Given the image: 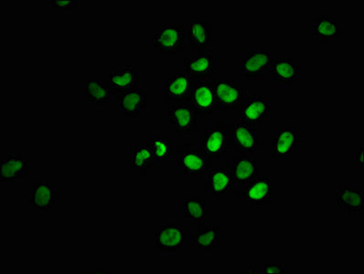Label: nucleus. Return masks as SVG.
I'll list each match as a JSON object with an SVG mask.
<instances>
[{"label": "nucleus", "mask_w": 364, "mask_h": 274, "mask_svg": "<svg viewBox=\"0 0 364 274\" xmlns=\"http://www.w3.org/2000/svg\"><path fill=\"white\" fill-rule=\"evenodd\" d=\"M187 238L183 228L180 226H165L155 235L154 247L156 250L174 253L183 248Z\"/></svg>", "instance_id": "obj_14"}, {"label": "nucleus", "mask_w": 364, "mask_h": 274, "mask_svg": "<svg viewBox=\"0 0 364 274\" xmlns=\"http://www.w3.org/2000/svg\"><path fill=\"white\" fill-rule=\"evenodd\" d=\"M117 101V109L122 111L124 116L137 117L146 109L148 97L146 92L137 86L136 88L118 94Z\"/></svg>", "instance_id": "obj_15"}, {"label": "nucleus", "mask_w": 364, "mask_h": 274, "mask_svg": "<svg viewBox=\"0 0 364 274\" xmlns=\"http://www.w3.org/2000/svg\"><path fill=\"white\" fill-rule=\"evenodd\" d=\"M226 133H228V146L234 148L238 154L247 155L257 154L259 148L260 140L258 138L255 126L238 124L228 127Z\"/></svg>", "instance_id": "obj_2"}, {"label": "nucleus", "mask_w": 364, "mask_h": 274, "mask_svg": "<svg viewBox=\"0 0 364 274\" xmlns=\"http://www.w3.org/2000/svg\"><path fill=\"white\" fill-rule=\"evenodd\" d=\"M314 33L316 37L323 41H328L332 38L340 37V23L332 21L328 15L316 16Z\"/></svg>", "instance_id": "obj_26"}, {"label": "nucleus", "mask_w": 364, "mask_h": 274, "mask_svg": "<svg viewBox=\"0 0 364 274\" xmlns=\"http://www.w3.org/2000/svg\"><path fill=\"white\" fill-rule=\"evenodd\" d=\"M271 114V104L261 95H248L241 108V124L249 126H259Z\"/></svg>", "instance_id": "obj_10"}, {"label": "nucleus", "mask_w": 364, "mask_h": 274, "mask_svg": "<svg viewBox=\"0 0 364 274\" xmlns=\"http://www.w3.org/2000/svg\"><path fill=\"white\" fill-rule=\"evenodd\" d=\"M300 139H301V133L294 130L292 126L279 128L276 138L271 142V157L279 158L280 160L286 158L300 145Z\"/></svg>", "instance_id": "obj_12"}, {"label": "nucleus", "mask_w": 364, "mask_h": 274, "mask_svg": "<svg viewBox=\"0 0 364 274\" xmlns=\"http://www.w3.org/2000/svg\"><path fill=\"white\" fill-rule=\"evenodd\" d=\"M234 178L228 168H215L209 170L207 190L215 197H228L229 191L234 189Z\"/></svg>", "instance_id": "obj_19"}, {"label": "nucleus", "mask_w": 364, "mask_h": 274, "mask_svg": "<svg viewBox=\"0 0 364 274\" xmlns=\"http://www.w3.org/2000/svg\"><path fill=\"white\" fill-rule=\"evenodd\" d=\"M30 161L20 154H9L0 162V182L16 183L22 177L30 176Z\"/></svg>", "instance_id": "obj_11"}, {"label": "nucleus", "mask_w": 364, "mask_h": 274, "mask_svg": "<svg viewBox=\"0 0 364 274\" xmlns=\"http://www.w3.org/2000/svg\"><path fill=\"white\" fill-rule=\"evenodd\" d=\"M194 81L183 72L169 75L164 86L166 103L191 104L193 100Z\"/></svg>", "instance_id": "obj_6"}, {"label": "nucleus", "mask_w": 364, "mask_h": 274, "mask_svg": "<svg viewBox=\"0 0 364 274\" xmlns=\"http://www.w3.org/2000/svg\"><path fill=\"white\" fill-rule=\"evenodd\" d=\"M188 39H189L191 49L196 50L199 53L204 52L207 46L213 44L212 22H191Z\"/></svg>", "instance_id": "obj_21"}, {"label": "nucleus", "mask_w": 364, "mask_h": 274, "mask_svg": "<svg viewBox=\"0 0 364 274\" xmlns=\"http://www.w3.org/2000/svg\"><path fill=\"white\" fill-rule=\"evenodd\" d=\"M156 159L146 146H133L131 167L139 173H146L154 165Z\"/></svg>", "instance_id": "obj_28"}, {"label": "nucleus", "mask_w": 364, "mask_h": 274, "mask_svg": "<svg viewBox=\"0 0 364 274\" xmlns=\"http://www.w3.org/2000/svg\"><path fill=\"white\" fill-rule=\"evenodd\" d=\"M273 60L272 53L268 50L250 52L242 60V75L249 81H262Z\"/></svg>", "instance_id": "obj_9"}, {"label": "nucleus", "mask_w": 364, "mask_h": 274, "mask_svg": "<svg viewBox=\"0 0 364 274\" xmlns=\"http://www.w3.org/2000/svg\"><path fill=\"white\" fill-rule=\"evenodd\" d=\"M109 84L114 94L137 87L139 82V73L134 72L132 67L124 66L110 75Z\"/></svg>", "instance_id": "obj_22"}, {"label": "nucleus", "mask_w": 364, "mask_h": 274, "mask_svg": "<svg viewBox=\"0 0 364 274\" xmlns=\"http://www.w3.org/2000/svg\"><path fill=\"white\" fill-rule=\"evenodd\" d=\"M271 196L272 181L267 175L258 176L242 189L235 190V197L241 199L245 205H270Z\"/></svg>", "instance_id": "obj_4"}, {"label": "nucleus", "mask_w": 364, "mask_h": 274, "mask_svg": "<svg viewBox=\"0 0 364 274\" xmlns=\"http://www.w3.org/2000/svg\"><path fill=\"white\" fill-rule=\"evenodd\" d=\"M50 5L59 9H73L77 8V0H53Z\"/></svg>", "instance_id": "obj_31"}, {"label": "nucleus", "mask_w": 364, "mask_h": 274, "mask_svg": "<svg viewBox=\"0 0 364 274\" xmlns=\"http://www.w3.org/2000/svg\"><path fill=\"white\" fill-rule=\"evenodd\" d=\"M175 153L178 155V168L184 176H203L209 172L212 162L204 158L199 148L184 144L176 146Z\"/></svg>", "instance_id": "obj_3"}, {"label": "nucleus", "mask_w": 364, "mask_h": 274, "mask_svg": "<svg viewBox=\"0 0 364 274\" xmlns=\"http://www.w3.org/2000/svg\"><path fill=\"white\" fill-rule=\"evenodd\" d=\"M217 110H241L248 97L244 89L228 80L213 79Z\"/></svg>", "instance_id": "obj_5"}, {"label": "nucleus", "mask_w": 364, "mask_h": 274, "mask_svg": "<svg viewBox=\"0 0 364 274\" xmlns=\"http://www.w3.org/2000/svg\"><path fill=\"white\" fill-rule=\"evenodd\" d=\"M186 34L183 25L169 23L168 27L156 31L153 49L174 55L183 50Z\"/></svg>", "instance_id": "obj_7"}, {"label": "nucleus", "mask_w": 364, "mask_h": 274, "mask_svg": "<svg viewBox=\"0 0 364 274\" xmlns=\"http://www.w3.org/2000/svg\"><path fill=\"white\" fill-rule=\"evenodd\" d=\"M264 273L283 274L287 273L286 265L284 263H264Z\"/></svg>", "instance_id": "obj_30"}, {"label": "nucleus", "mask_w": 364, "mask_h": 274, "mask_svg": "<svg viewBox=\"0 0 364 274\" xmlns=\"http://www.w3.org/2000/svg\"><path fill=\"white\" fill-rule=\"evenodd\" d=\"M171 124L177 132L190 133L198 131V114L191 104H171L168 109Z\"/></svg>", "instance_id": "obj_13"}, {"label": "nucleus", "mask_w": 364, "mask_h": 274, "mask_svg": "<svg viewBox=\"0 0 364 274\" xmlns=\"http://www.w3.org/2000/svg\"><path fill=\"white\" fill-rule=\"evenodd\" d=\"M28 196V203L38 212H50L58 197V190L50 183L35 182Z\"/></svg>", "instance_id": "obj_16"}, {"label": "nucleus", "mask_w": 364, "mask_h": 274, "mask_svg": "<svg viewBox=\"0 0 364 274\" xmlns=\"http://www.w3.org/2000/svg\"><path fill=\"white\" fill-rule=\"evenodd\" d=\"M228 120L221 119L218 124L205 127L204 136L200 142L199 150L210 162L220 160L228 153Z\"/></svg>", "instance_id": "obj_1"}, {"label": "nucleus", "mask_w": 364, "mask_h": 274, "mask_svg": "<svg viewBox=\"0 0 364 274\" xmlns=\"http://www.w3.org/2000/svg\"><path fill=\"white\" fill-rule=\"evenodd\" d=\"M268 73L273 81L279 84H293L301 77L300 67L292 59H274Z\"/></svg>", "instance_id": "obj_18"}, {"label": "nucleus", "mask_w": 364, "mask_h": 274, "mask_svg": "<svg viewBox=\"0 0 364 274\" xmlns=\"http://www.w3.org/2000/svg\"><path fill=\"white\" fill-rule=\"evenodd\" d=\"M191 106L198 116H212L217 110L215 85L212 80H196L194 81Z\"/></svg>", "instance_id": "obj_8"}, {"label": "nucleus", "mask_w": 364, "mask_h": 274, "mask_svg": "<svg viewBox=\"0 0 364 274\" xmlns=\"http://www.w3.org/2000/svg\"><path fill=\"white\" fill-rule=\"evenodd\" d=\"M363 146H360L359 152H358L355 155L356 161L359 162L360 168H363Z\"/></svg>", "instance_id": "obj_32"}, {"label": "nucleus", "mask_w": 364, "mask_h": 274, "mask_svg": "<svg viewBox=\"0 0 364 274\" xmlns=\"http://www.w3.org/2000/svg\"><path fill=\"white\" fill-rule=\"evenodd\" d=\"M146 146H148L156 160L158 161H168L169 155L175 152V148L169 145L167 139L161 138V137L146 140Z\"/></svg>", "instance_id": "obj_29"}, {"label": "nucleus", "mask_w": 364, "mask_h": 274, "mask_svg": "<svg viewBox=\"0 0 364 274\" xmlns=\"http://www.w3.org/2000/svg\"><path fill=\"white\" fill-rule=\"evenodd\" d=\"M206 199L202 197H184L182 214L189 221H198L200 226L205 221Z\"/></svg>", "instance_id": "obj_25"}, {"label": "nucleus", "mask_w": 364, "mask_h": 274, "mask_svg": "<svg viewBox=\"0 0 364 274\" xmlns=\"http://www.w3.org/2000/svg\"><path fill=\"white\" fill-rule=\"evenodd\" d=\"M85 94L89 103L95 104H104L110 101L113 94L109 82L95 80L88 81L85 89Z\"/></svg>", "instance_id": "obj_24"}, {"label": "nucleus", "mask_w": 364, "mask_h": 274, "mask_svg": "<svg viewBox=\"0 0 364 274\" xmlns=\"http://www.w3.org/2000/svg\"><path fill=\"white\" fill-rule=\"evenodd\" d=\"M230 171L234 178L235 184H240L242 186L250 183L259 174L257 159L242 154L235 155Z\"/></svg>", "instance_id": "obj_17"}, {"label": "nucleus", "mask_w": 364, "mask_h": 274, "mask_svg": "<svg viewBox=\"0 0 364 274\" xmlns=\"http://www.w3.org/2000/svg\"><path fill=\"white\" fill-rule=\"evenodd\" d=\"M338 205L343 207L345 212H359L364 209L363 190H354L350 185H345L343 189L337 191Z\"/></svg>", "instance_id": "obj_23"}, {"label": "nucleus", "mask_w": 364, "mask_h": 274, "mask_svg": "<svg viewBox=\"0 0 364 274\" xmlns=\"http://www.w3.org/2000/svg\"><path fill=\"white\" fill-rule=\"evenodd\" d=\"M213 53H199L197 57L184 59L182 62L183 73L191 79L210 77L213 75Z\"/></svg>", "instance_id": "obj_20"}, {"label": "nucleus", "mask_w": 364, "mask_h": 274, "mask_svg": "<svg viewBox=\"0 0 364 274\" xmlns=\"http://www.w3.org/2000/svg\"><path fill=\"white\" fill-rule=\"evenodd\" d=\"M193 241L202 250L213 251L220 248V227H205L198 229L193 235Z\"/></svg>", "instance_id": "obj_27"}]
</instances>
